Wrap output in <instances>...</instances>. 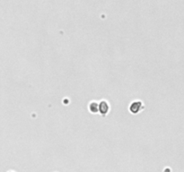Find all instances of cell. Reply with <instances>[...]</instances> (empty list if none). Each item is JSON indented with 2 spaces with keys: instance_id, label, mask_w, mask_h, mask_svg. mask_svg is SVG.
I'll return each instance as SVG.
<instances>
[{
  "instance_id": "cell-1",
  "label": "cell",
  "mask_w": 184,
  "mask_h": 172,
  "mask_svg": "<svg viewBox=\"0 0 184 172\" xmlns=\"http://www.w3.org/2000/svg\"><path fill=\"white\" fill-rule=\"evenodd\" d=\"M142 107H143L142 102H141L140 101H134V102L130 105L129 109H130L131 113H133V114H137V113H138V112L140 111V109H141Z\"/></svg>"
},
{
  "instance_id": "cell-2",
  "label": "cell",
  "mask_w": 184,
  "mask_h": 172,
  "mask_svg": "<svg viewBox=\"0 0 184 172\" xmlns=\"http://www.w3.org/2000/svg\"><path fill=\"white\" fill-rule=\"evenodd\" d=\"M109 111V104L107 101H103L100 104H99V112L102 115H106Z\"/></svg>"
},
{
  "instance_id": "cell-3",
  "label": "cell",
  "mask_w": 184,
  "mask_h": 172,
  "mask_svg": "<svg viewBox=\"0 0 184 172\" xmlns=\"http://www.w3.org/2000/svg\"><path fill=\"white\" fill-rule=\"evenodd\" d=\"M89 108H90V111L92 113H97L99 112V105L97 104V102H92L90 103V106H89Z\"/></svg>"
}]
</instances>
